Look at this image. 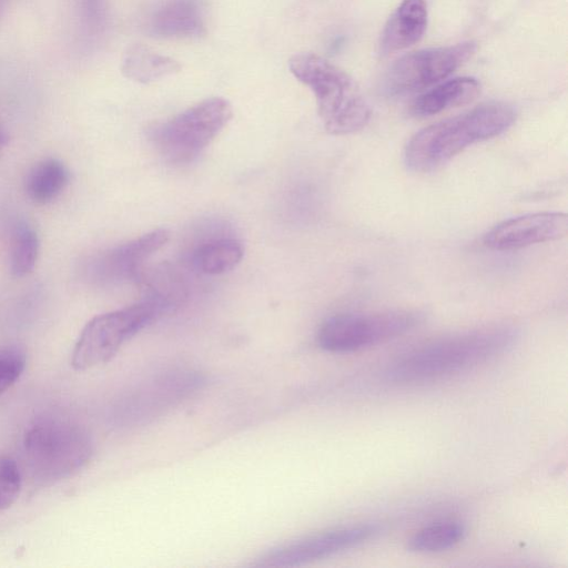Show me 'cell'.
Listing matches in <instances>:
<instances>
[{
	"instance_id": "5b68a950",
	"label": "cell",
	"mask_w": 568,
	"mask_h": 568,
	"mask_svg": "<svg viewBox=\"0 0 568 568\" xmlns=\"http://www.w3.org/2000/svg\"><path fill=\"white\" fill-rule=\"evenodd\" d=\"M232 115V105L226 99L207 98L156 125L151 131V140L166 162L187 164L221 133Z\"/></svg>"
},
{
	"instance_id": "9a60e30c",
	"label": "cell",
	"mask_w": 568,
	"mask_h": 568,
	"mask_svg": "<svg viewBox=\"0 0 568 568\" xmlns=\"http://www.w3.org/2000/svg\"><path fill=\"white\" fill-rule=\"evenodd\" d=\"M180 70L179 61L140 43L130 45L121 61L123 75L143 84L173 75Z\"/></svg>"
},
{
	"instance_id": "9c48e42d",
	"label": "cell",
	"mask_w": 568,
	"mask_h": 568,
	"mask_svg": "<svg viewBox=\"0 0 568 568\" xmlns=\"http://www.w3.org/2000/svg\"><path fill=\"white\" fill-rule=\"evenodd\" d=\"M379 532L375 524L339 527L280 545L254 564L258 567H296L354 548Z\"/></svg>"
},
{
	"instance_id": "8fae6325",
	"label": "cell",
	"mask_w": 568,
	"mask_h": 568,
	"mask_svg": "<svg viewBox=\"0 0 568 568\" xmlns=\"http://www.w3.org/2000/svg\"><path fill=\"white\" fill-rule=\"evenodd\" d=\"M568 234V216L561 212H539L506 220L483 237L485 246L509 251L558 241Z\"/></svg>"
},
{
	"instance_id": "cb8c5ba5",
	"label": "cell",
	"mask_w": 568,
	"mask_h": 568,
	"mask_svg": "<svg viewBox=\"0 0 568 568\" xmlns=\"http://www.w3.org/2000/svg\"><path fill=\"white\" fill-rule=\"evenodd\" d=\"M9 0H0V17L2 16Z\"/></svg>"
},
{
	"instance_id": "ac0fdd59",
	"label": "cell",
	"mask_w": 568,
	"mask_h": 568,
	"mask_svg": "<svg viewBox=\"0 0 568 568\" xmlns=\"http://www.w3.org/2000/svg\"><path fill=\"white\" fill-rule=\"evenodd\" d=\"M40 242L36 230L24 221L13 227L10 248V272L16 277L28 275L36 266L39 255Z\"/></svg>"
},
{
	"instance_id": "5bb4252c",
	"label": "cell",
	"mask_w": 568,
	"mask_h": 568,
	"mask_svg": "<svg viewBox=\"0 0 568 568\" xmlns=\"http://www.w3.org/2000/svg\"><path fill=\"white\" fill-rule=\"evenodd\" d=\"M480 92L475 78L462 77L448 80L419 95L410 111L416 116H430L444 110L473 102Z\"/></svg>"
},
{
	"instance_id": "7a4b0ae2",
	"label": "cell",
	"mask_w": 568,
	"mask_h": 568,
	"mask_svg": "<svg viewBox=\"0 0 568 568\" xmlns=\"http://www.w3.org/2000/svg\"><path fill=\"white\" fill-rule=\"evenodd\" d=\"M515 119L513 106L490 102L433 123L410 138L404 152L405 164L413 172H434L468 146L501 134Z\"/></svg>"
},
{
	"instance_id": "6da1fadb",
	"label": "cell",
	"mask_w": 568,
	"mask_h": 568,
	"mask_svg": "<svg viewBox=\"0 0 568 568\" xmlns=\"http://www.w3.org/2000/svg\"><path fill=\"white\" fill-rule=\"evenodd\" d=\"M516 336L513 327L494 326L437 338L398 356L386 367L384 376L395 384L443 378L504 353Z\"/></svg>"
},
{
	"instance_id": "7402d4cb",
	"label": "cell",
	"mask_w": 568,
	"mask_h": 568,
	"mask_svg": "<svg viewBox=\"0 0 568 568\" xmlns=\"http://www.w3.org/2000/svg\"><path fill=\"white\" fill-rule=\"evenodd\" d=\"M20 490L21 473L17 463L8 456H0V511L14 504Z\"/></svg>"
},
{
	"instance_id": "30bf717a",
	"label": "cell",
	"mask_w": 568,
	"mask_h": 568,
	"mask_svg": "<svg viewBox=\"0 0 568 568\" xmlns=\"http://www.w3.org/2000/svg\"><path fill=\"white\" fill-rule=\"evenodd\" d=\"M170 233L158 229L102 252L87 267L89 278L99 284H118L141 277L142 264L169 240Z\"/></svg>"
},
{
	"instance_id": "e0dca14e",
	"label": "cell",
	"mask_w": 568,
	"mask_h": 568,
	"mask_svg": "<svg viewBox=\"0 0 568 568\" xmlns=\"http://www.w3.org/2000/svg\"><path fill=\"white\" fill-rule=\"evenodd\" d=\"M244 256L241 242L232 237L211 239L192 253V265L203 274L220 275L233 270Z\"/></svg>"
},
{
	"instance_id": "ffe728a7",
	"label": "cell",
	"mask_w": 568,
	"mask_h": 568,
	"mask_svg": "<svg viewBox=\"0 0 568 568\" xmlns=\"http://www.w3.org/2000/svg\"><path fill=\"white\" fill-rule=\"evenodd\" d=\"M80 40L92 47L103 38L109 23L108 0H73Z\"/></svg>"
},
{
	"instance_id": "ba28073f",
	"label": "cell",
	"mask_w": 568,
	"mask_h": 568,
	"mask_svg": "<svg viewBox=\"0 0 568 568\" xmlns=\"http://www.w3.org/2000/svg\"><path fill=\"white\" fill-rule=\"evenodd\" d=\"M473 41L423 49L394 62L382 80L385 94L403 95L426 89L452 74L475 52Z\"/></svg>"
},
{
	"instance_id": "7c38bea8",
	"label": "cell",
	"mask_w": 568,
	"mask_h": 568,
	"mask_svg": "<svg viewBox=\"0 0 568 568\" xmlns=\"http://www.w3.org/2000/svg\"><path fill=\"white\" fill-rule=\"evenodd\" d=\"M145 29L156 38H200L206 33L204 0H158L146 16Z\"/></svg>"
},
{
	"instance_id": "603a6c76",
	"label": "cell",
	"mask_w": 568,
	"mask_h": 568,
	"mask_svg": "<svg viewBox=\"0 0 568 568\" xmlns=\"http://www.w3.org/2000/svg\"><path fill=\"white\" fill-rule=\"evenodd\" d=\"M9 139L6 131L0 126V156L8 145Z\"/></svg>"
},
{
	"instance_id": "3957f363",
	"label": "cell",
	"mask_w": 568,
	"mask_h": 568,
	"mask_svg": "<svg viewBox=\"0 0 568 568\" xmlns=\"http://www.w3.org/2000/svg\"><path fill=\"white\" fill-rule=\"evenodd\" d=\"M288 69L313 92L318 115L328 133L349 134L367 124L369 105L355 80L344 70L312 52L292 55Z\"/></svg>"
},
{
	"instance_id": "8992f818",
	"label": "cell",
	"mask_w": 568,
	"mask_h": 568,
	"mask_svg": "<svg viewBox=\"0 0 568 568\" xmlns=\"http://www.w3.org/2000/svg\"><path fill=\"white\" fill-rule=\"evenodd\" d=\"M422 321L420 313L408 310L337 314L323 322L316 338L324 351L348 353L400 336Z\"/></svg>"
},
{
	"instance_id": "d6986e66",
	"label": "cell",
	"mask_w": 568,
	"mask_h": 568,
	"mask_svg": "<svg viewBox=\"0 0 568 568\" xmlns=\"http://www.w3.org/2000/svg\"><path fill=\"white\" fill-rule=\"evenodd\" d=\"M465 536V527L456 521H440L416 531L408 549L416 552H438L452 548Z\"/></svg>"
},
{
	"instance_id": "2e32d148",
	"label": "cell",
	"mask_w": 568,
	"mask_h": 568,
	"mask_svg": "<svg viewBox=\"0 0 568 568\" xmlns=\"http://www.w3.org/2000/svg\"><path fill=\"white\" fill-rule=\"evenodd\" d=\"M70 172L58 159L40 160L30 168L24 178L27 196L37 204H47L57 199L67 187Z\"/></svg>"
},
{
	"instance_id": "4fadbf2b",
	"label": "cell",
	"mask_w": 568,
	"mask_h": 568,
	"mask_svg": "<svg viewBox=\"0 0 568 568\" xmlns=\"http://www.w3.org/2000/svg\"><path fill=\"white\" fill-rule=\"evenodd\" d=\"M426 27L425 0H403L384 27L379 42L381 54L394 53L418 42Z\"/></svg>"
},
{
	"instance_id": "52a82bcc",
	"label": "cell",
	"mask_w": 568,
	"mask_h": 568,
	"mask_svg": "<svg viewBox=\"0 0 568 568\" xmlns=\"http://www.w3.org/2000/svg\"><path fill=\"white\" fill-rule=\"evenodd\" d=\"M23 444L33 474L42 480L69 475L81 467L91 453L88 436L60 419L34 423L26 433Z\"/></svg>"
},
{
	"instance_id": "277c9868",
	"label": "cell",
	"mask_w": 568,
	"mask_h": 568,
	"mask_svg": "<svg viewBox=\"0 0 568 568\" xmlns=\"http://www.w3.org/2000/svg\"><path fill=\"white\" fill-rule=\"evenodd\" d=\"M170 306L149 295L130 306L103 313L83 327L71 355V365L85 371L109 362L122 345L154 322Z\"/></svg>"
},
{
	"instance_id": "44dd1931",
	"label": "cell",
	"mask_w": 568,
	"mask_h": 568,
	"mask_svg": "<svg viewBox=\"0 0 568 568\" xmlns=\"http://www.w3.org/2000/svg\"><path fill=\"white\" fill-rule=\"evenodd\" d=\"M27 364V353L18 344L0 346V396L22 375Z\"/></svg>"
}]
</instances>
